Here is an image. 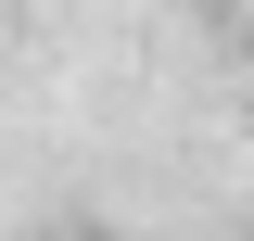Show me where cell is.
Listing matches in <instances>:
<instances>
[{"instance_id": "6da1fadb", "label": "cell", "mask_w": 254, "mask_h": 241, "mask_svg": "<svg viewBox=\"0 0 254 241\" xmlns=\"http://www.w3.org/2000/svg\"><path fill=\"white\" fill-rule=\"evenodd\" d=\"M51 241H89V229H51Z\"/></svg>"}]
</instances>
